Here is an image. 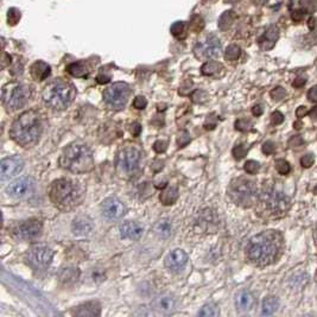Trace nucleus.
Returning <instances> with one entry per match:
<instances>
[{
	"label": "nucleus",
	"mask_w": 317,
	"mask_h": 317,
	"mask_svg": "<svg viewBox=\"0 0 317 317\" xmlns=\"http://www.w3.org/2000/svg\"><path fill=\"white\" fill-rule=\"evenodd\" d=\"M283 250V237L277 231H265L254 235L246 246V257L257 266L273 264Z\"/></svg>",
	"instance_id": "obj_1"
},
{
	"label": "nucleus",
	"mask_w": 317,
	"mask_h": 317,
	"mask_svg": "<svg viewBox=\"0 0 317 317\" xmlns=\"http://www.w3.org/2000/svg\"><path fill=\"white\" fill-rule=\"evenodd\" d=\"M11 137L17 144L30 146L38 140L42 134V119L36 111H26L13 121Z\"/></svg>",
	"instance_id": "obj_2"
},
{
	"label": "nucleus",
	"mask_w": 317,
	"mask_h": 317,
	"mask_svg": "<svg viewBox=\"0 0 317 317\" xmlns=\"http://www.w3.org/2000/svg\"><path fill=\"white\" fill-rule=\"evenodd\" d=\"M75 94H76V92H75L74 86L72 83L62 80V78H57L45 87L42 96L43 101L51 110L62 111L69 107L74 100Z\"/></svg>",
	"instance_id": "obj_3"
},
{
	"label": "nucleus",
	"mask_w": 317,
	"mask_h": 317,
	"mask_svg": "<svg viewBox=\"0 0 317 317\" xmlns=\"http://www.w3.org/2000/svg\"><path fill=\"white\" fill-rule=\"evenodd\" d=\"M61 165L74 173H85L93 170V153L83 144L69 145L61 157Z\"/></svg>",
	"instance_id": "obj_4"
},
{
	"label": "nucleus",
	"mask_w": 317,
	"mask_h": 317,
	"mask_svg": "<svg viewBox=\"0 0 317 317\" xmlns=\"http://www.w3.org/2000/svg\"><path fill=\"white\" fill-rule=\"evenodd\" d=\"M49 194L54 205L63 209L78 205L81 199V190L77 184L67 178H61L53 182Z\"/></svg>",
	"instance_id": "obj_5"
},
{
	"label": "nucleus",
	"mask_w": 317,
	"mask_h": 317,
	"mask_svg": "<svg viewBox=\"0 0 317 317\" xmlns=\"http://www.w3.org/2000/svg\"><path fill=\"white\" fill-rule=\"evenodd\" d=\"M228 195L235 205L250 208L258 200V188L253 181L245 177L233 180L228 188Z\"/></svg>",
	"instance_id": "obj_6"
},
{
	"label": "nucleus",
	"mask_w": 317,
	"mask_h": 317,
	"mask_svg": "<svg viewBox=\"0 0 317 317\" xmlns=\"http://www.w3.org/2000/svg\"><path fill=\"white\" fill-rule=\"evenodd\" d=\"M142 161V151L134 145H124L116 154V165L123 176L131 177L139 170Z\"/></svg>",
	"instance_id": "obj_7"
},
{
	"label": "nucleus",
	"mask_w": 317,
	"mask_h": 317,
	"mask_svg": "<svg viewBox=\"0 0 317 317\" xmlns=\"http://www.w3.org/2000/svg\"><path fill=\"white\" fill-rule=\"evenodd\" d=\"M260 199L265 208L273 215H283L291 207V200L288 195L272 186H265Z\"/></svg>",
	"instance_id": "obj_8"
},
{
	"label": "nucleus",
	"mask_w": 317,
	"mask_h": 317,
	"mask_svg": "<svg viewBox=\"0 0 317 317\" xmlns=\"http://www.w3.org/2000/svg\"><path fill=\"white\" fill-rule=\"evenodd\" d=\"M29 99L30 89L21 83H10L2 89V104L11 112L24 107Z\"/></svg>",
	"instance_id": "obj_9"
},
{
	"label": "nucleus",
	"mask_w": 317,
	"mask_h": 317,
	"mask_svg": "<svg viewBox=\"0 0 317 317\" xmlns=\"http://www.w3.org/2000/svg\"><path fill=\"white\" fill-rule=\"evenodd\" d=\"M130 94H131V89L127 83L116 82L106 89L104 100L108 107L112 110H121L125 107Z\"/></svg>",
	"instance_id": "obj_10"
},
{
	"label": "nucleus",
	"mask_w": 317,
	"mask_h": 317,
	"mask_svg": "<svg viewBox=\"0 0 317 317\" xmlns=\"http://www.w3.org/2000/svg\"><path fill=\"white\" fill-rule=\"evenodd\" d=\"M43 231V224L42 222L38 220H31L24 221L21 224L16 226L12 231V235L15 239L20 241H30L35 240L37 238L40 237Z\"/></svg>",
	"instance_id": "obj_11"
},
{
	"label": "nucleus",
	"mask_w": 317,
	"mask_h": 317,
	"mask_svg": "<svg viewBox=\"0 0 317 317\" xmlns=\"http://www.w3.org/2000/svg\"><path fill=\"white\" fill-rule=\"evenodd\" d=\"M54 258L53 250L47 246H35L26 253V259L36 269H45L51 264Z\"/></svg>",
	"instance_id": "obj_12"
},
{
	"label": "nucleus",
	"mask_w": 317,
	"mask_h": 317,
	"mask_svg": "<svg viewBox=\"0 0 317 317\" xmlns=\"http://www.w3.org/2000/svg\"><path fill=\"white\" fill-rule=\"evenodd\" d=\"M126 213V207L116 197H108L101 203V214L105 219L115 221L123 218Z\"/></svg>",
	"instance_id": "obj_13"
},
{
	"label": "nucleus",
	"mask_w": 317,
	"mask_h": 317,
	"mask_svg": "<svg viewBox=\"0 0 317 317\" xmlns=\"http://www.w3.org/2000/svg\"><path fill=\"white\" fill-rule=\"evenodd\" d=\"M35 189V181L30 177H20L6 186L7 195L13 199H23Z\"/></svg>",
	"instance_id": "obj_14"
},
{
	"label": "nucleus",
	"mask_w": 317,
	"mask_h": 317,
	"mask_svg": "<svg viewBox=\"0 0 317 317\" xmlns=\"http://www.w3.org/2000/svg\"><path fill=\"white\" fill-rule=\"evenodd\" d=\"M23 159L18 158V157H10V158L2 159L1 163H0V180L5 182L10 178L15 177L23 170Z\"/></svg>",
	"instance_id": "obj_15"
},
{
	"label": "nucleus",
	"mask_w": 317,
	"mask_h": 317,
	"mask_svg": "<svg viewBox=\"0 0 317 317\" xmlns=\"http://www.w3.org/2000/svg\"><path fill=\"white\" fill-rule=\"evenodd\" d=\"M186 262H188V256H186V252L180 250V248H176V250L170 252L164 260L165 267L172 272H178V271L182 270L186 265Z\"/></svg>",
	"instance_id": "obj_16"
},
{
	"label": "nucleus",
	"mask_w": 317,
	"mask_h": 317,
	"mask_svg": "<svg viewBox=\"0 0 317 317\" xmlns=\"http://www.w3.org/2000/svg\"><path fill=\"white\" fill-rule=\"evenodd\" d=\"M152 307L161 314H171L176 309V299L170 294H161L154 297Z\"/></svg>",
	"instance_id": "obj_17"
},
{
	"label": "nucleus",
	"mask_w": 317,
	"mask_h": 317,
	"mask_svg": "<svg viewBox=\"0 0 317 317\" xmlns=\"http://www.w3.org/2000/svg\"><path fill=\"white\" fill-rule=\"evenodd\" d=\"M144 228L135 221H126L120 226V235L123 239L138 240L142 238Z\"/></svg>",
	"instance_id": "obj_18"
},
{
	"label": "nucleus",
	"mask_w": 317,
	"mask_h": 317,
	"mask_svg": "<svg viewBox=\"0 0 317 317\" xmlns=\"http://www.w3.org/2000/svg\"><path fill=\"white\" fill-rule=\"evenodd\" d=\"M94 224L91 218L85 215L77 216L72 224V231L75 235H88L93 232Z\"/></svg>",
	"instance_id": "obj_19"
},
{
	"label": "nucleus",
	"mask_w": 317,
	"mask_h": 317,
	"mask_svg": "<svg viewBox=\"0 0 317 317\" xmlns=\"http://www.w3.org/2000/svg\"><path fill=\"white\" fill-rule=\"evenodd\" d=\"M254 304V296L250 291L242 290L235 297V307L239 311L251 310Z\"/></svg>",
	"instance_id": "obj_20"
},
{
	"label": "nucleus",
	"mask_w": 317,
	"mask_h": 317,
	"mask_svg": "<svg viewBox=\"0 0 317 317\" xmlns=\"http://www.w3.org/2000/svg\"><path fill=\"white\" fill-rule=\"evenodd\" d=\"M220 51H221L220 43L215 39H211V40H208L205 45H201V47H200L199 56L205 58L216 57V56L220 55Z\"/></svg>",
	"instance_id": "obj_21"
},
{
	"label": "nucleus",
	"mask_w": 317,
	"mask_h": 317,
	"mask_svg": "<svg viewBox=\"0 0 317 317\" xmlns=\"http://www.w3.org/2000/svg\"><path fill=\"white\" fill-rule=\"evenodd\" d=\"M172 222L169 219H161L153 224V232L157 237L167 239L172 234Z\"/></svg>",
	"instance_id": "obj_22"
},
{
	"label": "nucleus",
	"mask_w": 317,
	"mask_h": 317,
	"mask_svg": "<svg viewBox=\"0 0 317 317\" xmlns=\"http://www.w3.org/2000/svg\"><path fill=\"white\" fill-rule=\"evenodd\" d=\"M101 308L97 302H88L86 304L80 305L77 310L75 311V315L77 316H99Z\"/></svg>",
	"instance_id": "obj_23"
},
{
	"label": "nucleus",
	"mask_w": 317,
	"mask_h": 317,
	"mask_svg": "<svg viewBox=\"0 0 317 317\" xmlns=\"http://www.w3.org/2000/svg\"><path fill=\"white\" fill-rule=\"evenodd\" d=\"M31 74L35 80L43 81L50 75V67L44 62H37L31 68Z\"/></svg>",
	"instance_id": "obj_24"
},
{
	"label": "nucleus",
	"mask_w": 317,
	"mask_h": 317,
	"mask_svg": "<svg viewBox=\"0 0 317 317\" xmlns=\"http://www.w3.org/2000/svg\"><path fill=\"white\" fill-rule=\"evenodd\" d=\"M178 199V190L175 186H168L167 189H164L163 191L161 192V196H159V200L163 203L164 205H171L177 201Z\"/></svg>",
	"instance_id": "obj_25"
},
{
	"label": "nucleus",
	"mask_w": 317,
	"mask_h": 317,
	"mask_svg": "<svg viewBox=\"0 0 317 317\" xmlns=\"http://www.w3.org/2000/svg\"><path fill=\"white\" fill-rule=\"evenodd\" d=\"M278 299L273 296H269L262 300V307H261V314L264 316H271L277 311L278 309Z\"/></svg>",
	"instance_id": "obj_26"
},
{
	"label": "nucleus",
	"mask_w": 317,
	"mask_h": 317,
	"mask_svg": "<svg viewBox=\"0 0 317 317\" xmlns=\"http://www.w3.org/2000/svg\"><path fill=\"white\" fill-rule=\"evenodd\" d=\"M278 38V31L275 28H271L269 31H267L266 36L262 38L261 42H260V45H261L262 49L267 50V49L273 48V45L276 44V40Z\"/></svg>",
	"instance_id": "obj_27"
},
{
	"label": "nucleus",
	"mask_w": 317,
	"mask_h": 317,
	"mask_svg": "<svg viewBox=\"0 0 317 317\" xmlns=\"http://www.w3.org/2000/svg\"><path fill=\"white\" fill-rule=\"evenodd\" d=\"M78 276H80V272L77 269H64L59 273V280L66 284L74 283L77 280Z\"/></svg>",
	"instance_id": "obj_28"
},
{
	"label": "nucleus",
	"mask_w": 317,
	"mask_h": 317,
	"mask_svg": "<svg viewBox=\"0 0 317 317\" xmlns=\"http://www.w3.org/2000/svg\"><path fill=\"white\" fill-rule=\"evenodd\" d=\"M68 72L76 77H85L88 75V69L83 63H73L68 67Z\"/></svg>",
	"instance_id": "obj_29"
},
{
	"label": "nucleus",
	"mask_w": 317,
	"mask_h": 317,
	"mask_svg": "<svg viewBox=\"0 0 317 317\" xmlns=\"http://www.w3.org/2000/svg\"><path fill=\"white\" fill-rule=\"evenodd\" d=\"M219 314H220V311H219V309L214 304H205V307L199 311V316H205V317L219 316Z\"/></svg>",
	"instance_id": "obj_30"
},
{
	"label": "nucleus",
	"mask_w": 317,
	"mask_h": 317,
	"mask_svg": "<svg viewBox=\"0 0 317 317\" xmlns=\"http://www.w3.org/2000/svg\"><path fill=\"white\" fill-rule=\"evenodd\" d=\"M304 139L300 135H294V137L290 138L288 142L289 148L292 149V150H299V149H302L304 146Z\"/></svg>",
	"instance_id": "obj_31"
},
{
	"label": "nucleus",
	"mask_w": 317,
	"mask_h": 317,
	"mask_svg": "<svg viewBox=\"0 0 317 317\" xmlns=\"http://www.w3.org/2000/svg\"><path fill=\"white\" fill-rule=\"evenodd\" d=\"M276 170L280 173V175H288L291 170L289 162H286L285 159H278L276 161Z\"/></svg>",
	"instance_id": "obj_32"
},
{
	"label": "nucleus",
	"mask_w": 317,
	"mask_h": 317,
	"mask_svg": "<svg viewBox=\"0 0 317 317\" xmlns=\"http://www.w3.org/2000/svg\"><path fill=\"white\" fill-rule=\"evenodd\" d=\"M252 126H253V123L251 120H248V119H239V120L235 121V129L238 131L246 132L248 130H251Z\"/></svg>",
	"instance_id": "obj_33"
},
{
	"label": "nucleus",
	"mask_w": 317,
	"mask_h": 317,
	"mask_svg": "<svg viewBox=\"0 0 317 317\" xmlns=\"http://www.w3.org/2000/svg\"><path fill=\"white\" fill-rule=\"evenodd\" d=\"M243 169H245L246 172L250 173V175H256V173L259 171L260 164L256 161H247L245 163V167H243Z\"/></svg>",
	"instance_id": "obj_34"
},
{
	"label": "nucleus",
	"mask_w": 317,
	"mask_h": 317,
	"mask_svg": "<svg viewBox=\"0 0 317 317\" xmlns=\"http://www.w3.org/2000/svg\"><path fill=\"white\" fill-rule=\"evenodd\" d=\"M285 96L286 92L283 87H276V88L272 89V92H271V97H272L275 101H280V100H283Z\"/></svg>",
	"instance_id": "obj_35"
},
{
	"label": "nucleus",
	"mask_w": 317,
	"mask_h": 317,
	"mask_svg": "<svg viewBox=\"0 0 317 317\" xmlns=\"http://www.w3.org/2000/svg\"><path fill=\"white\" fill-rule=\"evenodd\" d=\"M246 154H247V149L243 145H237L233 149V156H234V158L238 159V161L242 159Z\"/></svg>",
	"instance_id": "obj_36"
},
{
	"label": "nucleus",
	"mask_w": 317,
	"mask_h": 317,
	"mask_svg": "<svg viewBox=\"0 0 317 317\" xmlns=\"http://www.w3.org/2000/svg\"><path fill=\"white\" fill-rule=\"evenodd\" d=\"M315 163V157L313 153H307L300 158V165L303 168H311Z\"/></svg>",
	"instance_id": "obj_37"
},
{
	"label": "nucleus",
	"mask_w": 317,
	"mask_h": 317,
	"mask_svg": "<svg viewBox=\"0 0 317 317\" xmlns=\"http://www.w3.org/2000/svg\"><path fill=\"white\" fill-rule=\"evenodd\" d=\"M239 56H240V49L238 47L232 45V47H229L228 49H227L226 57L228 59H237Z\"/></svg>",
	"instance_id": "obj_38"
},
{
	"label": "nucleus",
	"mask_w": 317,
	"mask_h": 317,
	"mask_svg": "<svg viewBox=\"0 0 317 317\" xmlns=\"http://www.w3.org/2000/svg\"><path fill=\"white\" fill-rule=\"evenodd\" d=\"M146 106H148V101L144 96H137L133 100V107L137 110H144Z\"/></svg>",
	"instance_id": "obj_39"
},
{
	"label": "nucleus",
	"mask_w": 317,
	"mask_h": 317,
	"mask_svg": "<svg viewBox=\"0 0 317 317\" xmlns=\"http://www.w3.org/2000/svg\"><path fill=\"white\" fill-rule=\"evenodd\" d=\"M300 4L308 11H315L317 7V0H300Z\"/></svg>",
	"instance_id": "obj_40"
},
{
	"label": "nucleus",
	"mask_w": 317,
	"mask_h": 317,
	"mask_svg": "<svg viewBox=\"0 0 317 317\" xmlns=\"http://www.w3.org/2000/svg\"><path fill=\"white\" fill-rule=\"evenodd\" d=\"M271 121H272L273 125H280L284 121V115L281 114L279 111H276V112H273L272 115H271Z\"/></svg>",
	"instance_id": "obj_41"
},
{
	"label": "nucleus",
	"mask_w": 317,
	"mask_h": 317,
	"mask_svg": "<svg viewBox=\"0 0 317 317\" xmlns=\"http://www.w3.org/2000/svg\"><path fill=\"white\" fill-rule=\"evenodd\" d=\"M261 150H262V152H264L265 154H272L276 151L275 143H272V142L264 143V144H262Z\"/></svg>",
	"instance_id": "obj_42"
},
{
	"label": "nucleus",
	"mask_w": 317,
	"mask_h": 317,
	"mask_svg": "<svg viewBox=\"0 0 317 317\" xmlns=\"http://www.w3.org/2000/svg\"><path fill=\"white\" fill-rule=\"evenodd\" d=\"M219 67H220V66H218V64H216V63L205 64V66L202 68V72H203V74L210 75V74H213V73H215L216 70H218Z\"/></svg>",
	"instance_id": "obj_43"
},
{
	"label": "nucleus",
	"mask_w": 317,
	"mask_h": 317,
	"mask_svg": "<svg viewBox=\"0 0 317 317\" xmlns=\"http://www.w3.org/2000/svg\"><path fill=\"white\" fill-rule=\"evenodd\" d=\"M153 150L156 151L157 153H162L167 150V143L163 142V140H157L153 144Z\"/></svg>",
	"instance_id": "obj_44"
},
{
	"label": "nucleus",
	"mask_w": 317,
	"mask_h": 317,
	"mask_svg": "<svg viewBox=\"0 0 317 317\" xmlns=\"http://www.w3.org/2000/svg\"><path fill=\"white\" fill-rule=\"evenodd\" d=\"M308 99L311 102H317V87H313L308 92Z\"/></svg>",
	"instance_id": "obj_45"
},
{
	"label": "nucleus",
	"mask_w": 317,
	"mask_h": 317,
	"mask_svg": "<svg viewBox=\"0 0 317 317\" xmlns=\"http://www.w3.org/2000/svg\"><path fill=\"white\" fill-rule=\"evenodd\" d=\"M307 114H308V110H307V107H305V106H299V107H298L296 110V116L298 119L304 118V116Z\"/></svg>",
	"instance_id": "obj_46"
},
{
	"label": "nucleus",
	"mask_w": 317,
	"mask_h": 317,
	"mask_svg": "<svg viewBox=\"0 0 317 317\" xmlns=\"http://www.w3.org/2000/svg\"><path fill=\"white\" fill-rule=\"evenodd\" d=\"M140 132H142V126H140V124L138 123H133L131 125V133L133 134V137H138V135L140 134Z\"/></svg>",
	"instance_id": "obj_47"
},
{
	"label": "nucleus",
	"mask_w": 317,
	"mask_h": 317,
	"mask_svg": "<svg viewBox=\"0 0 317 317\" xmlns=\"http://www.w3.org/2000/svg\"><path fill=\"white\" fill-rule=\"evenodd\" d=\"M307 83V78L304 77H298L296 80L294 81V83H292V86L295 87V88H300V87H303Z\"/></svg>",
	"instance_id": "obj_48"
},
{
	"label": "nucleus",
	"mask_w": 317,
	"mask_h": 317,
	"mask_svg": "<svg viewBox=\"0 0 317 317\" xmlns=\"http://www.w3.org/2000/svg\"><path fill=\"white\" fill-rule=\"evenodd\" d=\"M292 17H294L295 20H302L303 17H304V12H303L302 10H297V11H295V13L292 15Z\"/></svg>",
	"instance_id": "obj_49"
},
{
	"label": "nucleus",
	"mask_w": 317,
	"mask_h": 317,
	"mask_svg": "<svg viewBox=\"0 0 317 317\" xmlns=\"http://www.w3.org/2000/svg\"><path fill=\"white\" fill-rule=\"evenodd\" d=\"M252 113H253L254 116H259L262 114V108L261 106L259 105H256L253 108H252Z\"/></svg>",
	"instance_id": "obj_50"
},
{
	"label": "nucleus",
	"mask_w": 317,
	"mask_h": 317,
	"mask_svg": "<svg viewBox=\"0 0 317 317\" xmlns=\"http://www.w3.org/2000/svg\"><path fill=\"white\" fill-rule=\"evenodd\" d=\"M309 116H310L311 119H313V120H317V106H315V107H313L310 110V112L308 113Z\"/></svg>",
	"instance_id": "obj_51"
},
{
	"label": "nucleus",
	"mask_w": 317,
	"mask_h": 317,
	"mask_svg": "<svg viewBox=\"0 0 317 317\" xmlns=\"http://www.w3.org/2000/svg\"><path fill=\"white\" fill-rule=\"evenodd\" d=\"M302 126H303V124L300 123V121H296V123L294 124V127L296 130H300V129H302Z\"/></svg>",
	"instance_id": "obj_52"
},
{
	"label": "nucleus",
	"mask_w": 317,
	"mask_h": 317,
	"mask_svg": "<svg viewBox=\"0 0 317 317\" xmlns=\"http://www.w3.org/2000/svg\"><path fill=\"white\" fill-rule=\"evenodd\" d=\"M314 239H315V242L317 245V228L315 229V233H314Z\"/></svg>",
	"instance_id": "obj_53"
},
{
	"label": "nucleus",
	"mask_w": 317,
	"mask_h": 317,
	"mask_svg": "<svg viewBox=\"0 0 317 317\" xmlns=\"http://www.w3.org/2000/svg\"><path fill=\"white\" fill-rule=\"evenodd\" d=\"M314 192H315V194H317V186H316V188L314 189Z\"/></svg>",
	"instance_id": "obj_54"
}]
</instances>
